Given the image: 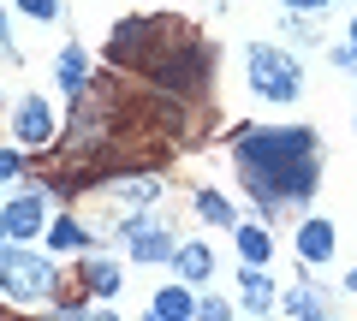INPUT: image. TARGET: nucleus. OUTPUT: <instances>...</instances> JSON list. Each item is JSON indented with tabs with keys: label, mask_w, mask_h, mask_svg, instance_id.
<instances>
[{
	"label": "nucleus",
	"mask_w": 357,
	"mask_h": 321,
	"mask_svg": "<svg viewBox=\"0 0 357 321\" xmlns=\"http://www.w3.org/2000/svg\"><path fill=\"white\" fill-rule=\"evenodd\" d=\"M197 321H232V309L220 304V297H203V304H197Z\"/></svg>",
	"instance_id": "16"
},
{
	"label": "nucleus",
	"mask_w": 357,
	"mask_h": 321,
	"mask_svg": "<svg viewBox=\"0 0 357 321\" xmlns=\"http://www.w3.org/2000/svg\"><path fill=\"white\" fill-rule=\"evenodd\" d=\"M0 220H6L13 238H30V232L42 226V196L30 191V196H18V203H6V214H0Z\"/></svg>",
	"instance_id": "8"
},
{
	"label": "nucleus",
	"mask_w": 357,
	"mask_h": 321,
	"mask_svg": "<svg viewBox=\"0 0 357 321\" xmlns=\"http://www.w3.org/2000/svg\"><path fill=\"white\" fill-rule=\"evenodd\" d=\"M126 244H131V256L137 262H173V232L161 226V220H149V208L143 214H126Z\"/></svg>",
	"instance_id": "4"
},
{
	"label": "nucleus",
	"mask_w": 357,
	"mask_h": 321,
	"mask_svg": "<svg viewBox=\"0 0 357 321\" xmlns=\"http://www.w3.org/2000/svg\"><path fill=\"white\" fill-rule=\"evenodd\" d=\"M84 285H89V292H114V285H119V268H114V262H96V256H89L84 262Z\"/></svg>",
	"instance_id": "12"
},
{
	"label": "nucleus",
	"mask_w": 357,
	"mask_h": 321,
	"mask_svg": "<svg viewBox=\"0 0 357 321\" xmlns=\"http://www.w3.org/2000/svg\"><path fill=\"white\" fill-rule=\"evenodd\" d=\"M18 6H24L30 18H42V24H48V18H60V0H18Z\"/></svg>",
	"instance_id": "17"
},
{
	"label": "nucleus",
	"mask_w": 357,
	"mask_h": 321,
	"mask_svg": "<svg viewBox=\"0 0 357 321\" xmlns=\"http://www.w3.org/2000/svg\"><path fill=\"white\" fill-rule=\"evenodd\" d=\"M143 321H161V315H143Z\"/></svg>",
	"instance_id": "26"
},
{
	"label": "nucleus",
	"mask_w": 357,
	"mask_h": 321,
	"mask_svg": "<svg viewBox=\"0 0 357 321\" xmlns=\"http://www.w3.org/2000/svg\"><path fill=\"white\" fill-rule=\"evenodd\" d=\"M298 256L304 262H328L333 256V226L328 220H304V226H298Z\"/></svg>",
	"instance_id": "7"
},
{
	"label": "nucleus",
	"mask_w": 357,
	"mask_h": 321,
	"mask_svg": "<svg viewBox=\"0 0 357 321\" xmlns=\"http://www.w3.org/2000/svg\"><path fill=\"white\" fill-rule=\"evenodd\" d=\"M60 84H66V90H84V48H66L60 54Z\"/></svg>",
	"instance_id": "14"
},
{
	"label": "nucleus",
	"mask_w": 357,
	"mask_h": 321,
	"mask_svg": "<svg viewBox=\"0 0 357 321\" xmlns=\"http://www.w3.org/2000/svg\"><path fill=\"white\" fill-rule=\"evenodd\" d=\"M345 285H351V292H357V268H351V274H345Z\"/></svg>",
	"instance_id": "23"
},
{
	"label": "nucleus",
	"mask_w": 357,
	"mask_h": 321,
	"mask_svg": "<svg viewBox=\"0 0 357 321\" xmlns=\"http://www.w3.org/2000/svg\"><path fill=\"white\" fill-rule=\"evenodd\" d=\"M286 309H292L298 321H310V315H321V309H316V292H304V285H298V292L286 297Z\"/></svg>",
	"instance_id": "15"
},
{
	"label": "nucleus",
	"mask_w": 357,
	"mask_h": 321,
	"mask_svg": "<svg viewBox=\"0 0 357 321\" xmlns=\"http://www.w3.org/2000/svg\"><path fill=\"white\" fill-rule=\"evenodd\" d=\"M238 297H244L250 315H268V309H274V285H268V274L262 268H244L238 274Z\"/></svg>",
	"instance_id": "9"
},
{
	"label": "nucleus",
	"mask_w": 357,
	"mask_h": 321,
	"mask_svg": "<svg viewBox=\"0 0 357 321\" xmlns=\"http://www.w3.org/2000/svg\"><path fill=\"white\" fill-rule=\"evenodd\" d=\"M191 309H197L191 285H167V292H155V315H161V321H191Z\"/></svg>",
	"instance_id": "10"
},
{
	"label": "nucleus",
	"mask_w": 357,
	"mask_h": 321,
	"mask_svg": "<svg viewBox=\"0 0 357 321\" xmlns=\"http://www.w3.org/2000/svg\"><path fill=\"white\" fill-rule=\"evenodd\" d=\"M286 6H298V13H316V6H333V0H286Z\"/></svg>",
	"instance_id": "21"
},
{
	"label": "nucleus",
	"mask_w": 357,
	"mask_h": 321,
	"mask_svg": "<svg viewBox=\"0 0 357 321\" xmlns=\"http://www.w3.org/2000/svg\"><path fill=\"white\" fill-rule=\"evenodd\" d=\"M238 173L262 214H280L286 203H304L316 191V137L304 125L292 131H244L238 137Z\"/></svg>",
	"instance_id": "1"
},
{
	"label": "nucleus",
	"mask_w": 357,
	"mask_h": 321,
	"mask_svg": "<svg viewBox=\"0 0 357 321\" xmlns=\"http://www.w3.org/2000/svg\"><path fill=\"white\" fill-rule=\"evenodd\" d=\"M244 60H250V90L262 95V102H298L304 72H298L292 54L268 48V42H250V48H244Z\"/></svg>",
	"instance_id": "2"
},
{
	"label": "nucleus",
	"mask_w": 357,
	"mask_h": 321,
	"mask_svg": "<svg viewBox=\"0 0 357 321\" xmlns=\"http://www.w3.org/2000/svg\"><path fill=\"white\" fill-rule=\"evenodd\" d=\"M197 214H203V220H208V226H238V220H232V208H227V203H220V196H215V191H197Z\"/></svg>",
	"instance_id": "13"
},
{
	"label": "nucleus",
	"mask_w": 357,
	"mask_h": 321,
	"mask_svg": "<svg viewBox=\"0 0 357 321\" xmlns=\"http://www.w3.org/2000/svg\"><path fill=\"white\" fill-rule=\"evenodd\" d=\"M333 65L340 72H357V48H333Z\"/></svg>",
	"instance_id": "20"
},
{
	"label": "nucleus",
	"mask_w": 357,
	"mask_h": 321,
	"mask_svg": "<svg viewBox=\"0 0 357 321\" xmlns=\"http://www.w3.org/2000/svg\"><path fill=\"white\" fill-rule=\"evenodd\" d=\"M351 48H357V18H351Z\"/></svg>",
	"instance_id": "24"
},
{
	"label": "nucleus",
	"mask_w": 357,
	"mask_h": 321,
	"mask_svg": "<svg viewBox=\"0 0 357 321\" xmlns=\"http://www.w3.org/2000/svg\"><path fill=\"white\" fill-rule=\"evenodd\" d=\"M96 321H114V315H96Z\"/></svg>",
	"instance_id": "25"
},
{
	"label": "nucleus",
	"mask_w": 357,
	"mask_h": 321,
	"mask_svg": "<svg viewBox=\"0 0 357 321\" xmlns=\"http://www.w3.org/2000/svg\"><path fill=\"white\" fill-rule=\"evenodd\" d=\"M238 232V256H244V268H262L268 262V232H256V226H232Z\"/></svg>",
	"instance_id": "11"
},
{
	"label": "nucleus",
	"mask_w": 357,
	"mask_h": 321,
	"mask_svg": "<svg viewBox=\"0 0 357 321\" xmlns=\"http://www.w3.org/2000/svg\"><path fill=\"white\" fill-rule=\"evenodd\" d=\"M0 54H6V60H18V48L6 42V18H0Z\"/></svg>",
	"instance_id": "22"
},
{
	"label": "nucleus",
	"mask_w": 357,
	"mask_h": 321,
	"mask_svg": "<svg viewBox=\"0 0 357 321\" xmlns=\"http://www.w3.org/2000/svg\"><path fill=\"white\" fill-rule=\"evenodd\" d=\"M173 268H178L185 285H203L208 274H215V256H208V244H178L173 250Z\"/></svg>",
	"instance_id": "6"
},
{
	"label": "nucleus",
	"mask_w": 357,
	"mask_h": 321,
	"mask_svg": "<svg viewBox=\"0 0 357 321\" xmlns=\"http://www.w3.org/2000/svg\"><path fill=\"white\" fill-rule=\"evenodd\" d=\"M0 292L13 297V304H42V297L54 292V262L36 256V250L6 244L0 250Z\"/></svg>",
	"instance_id": "3"
},
{
	"label": "nucleus",
	"mask_w": 357,
	"mask_h": 321,
	"mask_svg": "<svg viewBox=\"0 0 357 321\" xmlns=\"http://www.w3.org/2000/svg\"><path fill=\"white\" fill-rule=\"evenodd\" d=\"M310 321H328V315H310Z\"/></svg>",
	"instance_id": "27"
},
{
	"label": "nucleus",
	"mask_w": 357,
	"mask_h": 321,
	"mask_svg": "<svg viewBox=\"0 0 357 321\" xmlns=\"http://www.w3.org/2000/svg\"><path fill=\"white\" fill-rule=\"evenodd\" d=\"M0 226H6V220H0Z\"/></svg>",
	"instance_id": "28"
},
{
	"label": "nucleus",
	"mask_w": 357,
	"mask_h": 321,
	"mask_svg": "<svg viewBox=\"0 0 357 321\" xmlns=\"http://www.w3.org/2000/svg\"><path fill=\"white\" fill-rule=\"evenodd\" d=\"M18 167H24V161H18L13 149H0V179H18Z\"/></svg>",
	"instance_id": "19"
},
{
	"label": "nucleus",
	"mask_w": 357,
	"mask_h": 321,
	"mask_svg": "<svg viewBox=\"0 0 357 321\" xmlns=\"http://www.w3.org/2000/svg\"><path fill=\"white\" fill-rule=\"evenodd\" d=\"M72 244H84V232H77L72 220H60V226H54V250H72Z\"/></svg>",
	"instance_id": "18"
},
{
	"label": "nucleus",
	"mask_w": 357,
	"mask_h": 321,
	"mask_svg": "<svg viewBox=\"0 0 357 321\" xmlns=\"http://www.w3.org/2000/svg\"><path fill=\"white\" fill-rule=\"evenodd\" d=\"M13 125H18V143H48V137H54V113H48V102H42V95L18 102Z\"/></svg>",
	"instance_id": "5"
}]
</instances>
